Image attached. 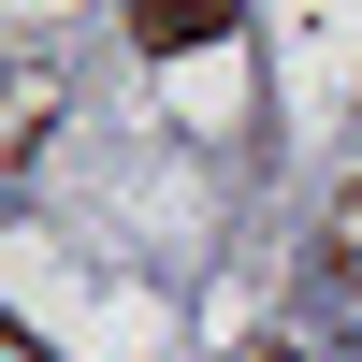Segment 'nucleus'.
Here are the masks:
<instances>
[{
    "instance_id": "2",
    "label": "nucleus",
    "mask_w": 362,
    "mask_h": 362,
    "mask_svg": "<svg viewBox=\"0 0 362 362\" xmlns=\"http://www.w3.org/2000/svg\"><path fill=\"white\" fill-rule=\"evenodd\" d=\"M0 362H58V348H44V334H29V319H15V334H0Z\"/></svg>"
},
{
    "instance_id": "3",
    "label": "nucleus",
    "mask_w": 362,
    "mask_h": 362,
    "mask_svg": "<svg viewBox=\"0 0 362 362\" xmlns=\"http://www.w3.org/2000/svg\"><path fill=\"white\" fill-rule=\"evenodd\" d=\"M247 362H305V348H247Z\"/></svg>"
},
{
    "instance_id": "1",
    "label": "nucleus",
    "mask_w": 362,
    "mask_h": 362,
    "mask_svg": "<svg viewBox=\"0 0 362 362\" xmlns=\"http://www.w3.org/2000/svg\"><path fill=\"white\" fill-rule=\"evenodd\" d=\"M131 44H232V15H218V0H145Z\"/></svg>"
}]
</instances>
